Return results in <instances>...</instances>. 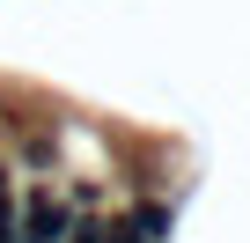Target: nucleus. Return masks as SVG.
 <instances>
[{
  "mask_svg": "<svg viewBox=\"0 0 250 243\" xmlns=\"http://www.w3.org/2000/svg\"><path fill=\"white\" fill-rule=\"evenodd\" d=\"M66 228H74V214L52 184H30L15 199V243H66Z\"/></svg>",
  "mask_w": 250,
  "mask_h": 243,
  "instance_id": "obj_1",
  "label": "nucleus"
},
{
  "mask_svg": "<svg viewBox=\"0 0 250 243\" xmlns=\"http://www.w3.org/2000/svg\"><path fill=\"white\" fill-rule=\"evenodd\" d=\"M52 155H59V148H52V133H37V140L22 148V170H52Z\"/></svg>",
  "mask_w": 250,
  "mask_h": 243,
  "instance_id": "obj_3",
  "label": "nucleus"
},
{
  "mask_svg": "<svg viewBox=\"0 0 250 243\" xmlns=\"http://www.w3.org/2000/svg\"><path fill=\"white\" fill-rule=\"evenodd\" d=\"M169 228H177V214L162 199H140L133 214H125V236H133V243H169Z\"/></svg>",
  "mask_w": 250,
  "mask_h": 243,
  "instance_id": "obj_2",
  "label": "nucleus"
}]
</instances>
